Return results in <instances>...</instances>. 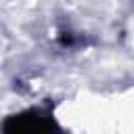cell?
Here are the masks:
<instances>
[{"mask_svg": "<svg viewBox=\"0 0 134 134\" xmlns=\"http://www.w3.org/2000/svg\"><path fill=\"white\" fill-rule=\"evenodd\" d=\"M2 134H59V126L48 111L29 109L25 113L10 115L2 126Z\"/></svg>", "mask_w": 134, "mask_h": 134, "instance_id": "1", "label": "cell"}]
</instances>
